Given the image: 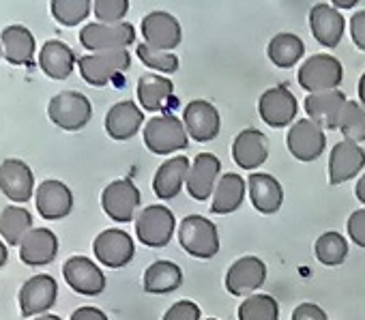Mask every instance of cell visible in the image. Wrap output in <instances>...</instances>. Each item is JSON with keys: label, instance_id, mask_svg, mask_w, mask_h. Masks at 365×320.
<instances>
[{"label": "cell", "instance_id": "cell-1", "mask_svg": "<svg viewBox=\"0 0 365 320\" xmlns=\"http://www.w3.org/2000/svg\"><path fill=\"white\" fill-rule=\"evenodd\" d=\"M144 144L155 155H172L190 144L187 129L174 114H161L144 125Z\"/></svg>", "mask_w": 365, "mask_h": 320}, {"label": "cell", "instance_id": "cell-2", "mask_svg": "<svg viewBox=\"0 0 365 320\" xmlns=\"http://www.w3.org/2000/svg\"><path fill=\"white\" fill-rule=\"evenodd\" d=\"M178 243L194 258H213L220 252V234L211 220L202 215H187L178 226Z\"/></svg>", "mask_w": 365, "mask_h": 320}, {"label": "cell", "instance_id": "cell-3", "mask_svg": "<svg viewBox=\"0 0 365 320\" xmlns=\"http://www.w3.org/2000/svg\"><path fill=\"white\" fill-rule=\"evenodd\" d=\"M48 116L56 127L65 131H80L88 125L93 116V105L86 95L78 91H65L50 99Z\"/></svg>", "mask_w": 365, "mask_h": 320}, {"label": "cell", "instance_id": "cell-4", "mask_svg": "<svg viewBox=\"0 0 365 320\" xmlns=\"http://www.w3.org/2000/svg\"><path fill=\"white\" fill-rule=\"evenodd\" d=\"M341 80H344L341 63L329 54H314L299 69V84L305 91H309V95L337 91Z\"/></svg>", "mask_w": 365, "mask_h": 320}, {"label": "cell", "instance_id": "cell-5", "mask_svg": "<svg viewBox=\"0 0 365 320\" xmlns=\"http://www.w3.org/2000/svg\"><path fill=\"white\" fill-rule=\"evenodd\" d=\"M131 65V54L127 50H110V52H93L78 61L80 76L91 86H106L118 73L127 71Z\"/></svg>", "mask_w": 365, "mask_h": 320}, {"label": "cell", "instance_id": "cell-6", "mask_svg": "<svg viewBox=\"0 0 365 320\" xmlns=\"http://www.w3.org/2000/svg\"><path fill=\"white\" fill-rule=\"evenodd\" d=\"M174 213L163 205H150L135 217V237L146 247H165L174 237Z\"/></svg>", "mask_w": 365, "mask_h": 320}, {"label": "cell", "instance_id": "cell-7", "mask_svg": "<svg viewBox=\"0 0 365 320\" xmlns=\"http://www.w3.org/2000/svg\"><path fill=\"white\" fill-rule=\"evenodd\" d=\"M135 41V29L129 22L118 24H101L91 22L80 31V43L93 52H110V50H127Z\"/></svg>", "mask_w": 365, "mask_h": 320}, {"label": "cell", "instance_id": "cell-8", "mask_svg": "<svg viewBox=\"0 0 365 320\" xmlns=\"http://www.w3.org/2000/svg\"><path fill=\"white\" fill-rule=\"evenodd\" d=\"M286 144L290 155L299 162H314L327 148V135L318 123H314L312 118H301L290 125Z\"/></svg>", "mask_w": 365, "mask_h": 320}, {"label": "cell", "instance_id": "cell-9", "mask_svg": "<svg viewBox=\"0 0 365 320\" xmlns=\"http://www.w3.org/2000/svg\"><path fill=\"white\" fill-rule=\"evenodd\" d=\"M140 190L131 179H118L112 181L103 194H101V207L106 215L118 224H127L135 217V211L140 207Z\"/></svg>", "mask_w": 365, "mask_h": 320}, {"label": "cell", "instance_id": "cell-10", "mask_svg": "<svg viewBox=\"0 0 365 320\" xmlns=\"http://www.w3.org/2000/svg\"><path fill=\"white\" fill-rule=\"evenodd\" d=\"M365 168V150L352 140H341L329 155V185H341Z\"/></svg>", "mask_w": 365, "mask_h": 320}, {"label": "cell", "instance_id": "cell-11", "mask_svg": "<svg viewBox=\"0 0 365 320\" xmlns=\"http://www.w3.org/2000/svg\"><path fill=\"white\" fill-rule=\"evenodd\" d=\"M297 112H299L297 97L286 86H273L264 91L258 99V114L273 129L292 125Z\"/></svg>", "mask_w": 365, "mask_h": 320}, {"label": "cell", "instance_id": "cell-12", "mask_svg": "<svg viewBox=\"0 0 365 320\" xmlns=\"http://www.w3.org/2000/svg\"><path fill=\"white\" fill-rule=\"evenodd\" d=\"M93 252L101 264H106L110 269H120L131 262V258L135 254V245H133V239L125 230L108 228V230L99 232L97 239L93 241Z\"/></svg>", "mask_w": 365, "mask_h": 320}, {"label": "cell", "instance_id": "cell-13", "mask_svg": "<svg viewBox=\"0 0 365 320\" xmlns=\"http://www.w3.org/2000/svg\"><path fill=\"white\" fill-rule=\"evenodd\" d=\"M63 277L71 290L82 296H97L106 290V275L86 256H71L63 267Z\"/></svg>", "mask_w": 365, "mask_h": 320}, {"label": "cell", "instance_id": "cell-14", "mask_svg": "<svg viewBox=\"0 0 365 320\" xmlns=\"http://www.w3.org/2000/svg\"><path fill=\"white\" fill-rule=\"evenodd\" d=\"M142 37L146 46L161 50V52H172L174 48H178L182 39V31H180L178 20L172 14L150 11L142 20Z\"/></svg>", "mask_w": 365, "mask_h": 320}, {"label": "cell", "instance_id": "cell-15", "mask_svg": "<svg viewBox=\"0 0 365 320\" xmlns=\"http://www.w3.org/2000/svg\"><path fill=\"white\" fill-rule=\"evenodd\" d=\"M0 192L14 202H29L35 194V175L22 159H5L0 164Z\"/></svg>", "mask_w": 365, "mask_h": 320}, {"label": "cell", "instance_id": "cell-16", "mask_svg": "<svg viewBox=\"0 0 365 320\" xmlns=\"http://www.w3.org/2000/svg\"><path fill=\"white\" fill-rule=\"evenodd\" d=\"M182 125L187 129V135L196 142H211L217 138L222 129L220 112L213 103L205 99H196L187 103L185 112H182Z\"/></svg>", "mask_w": 365, "mask_h": 320}, {"label": "cell", "instance_id": "cell-17", "mask_svg": "<svg viewBox=\"0 0 365 320\" xmlns=\"http://www.w3.org/2000/svg\"><path fill=\"white\" fill-rule=\"evenodd\" d=\"M58 294V284L52 275L39 273L31 277L22 288H20V309L22 316H41L46 314L54 303Z\"/></svg>", "mask_w": 365, "mask_h": 320}, {"label": "cell", "instance_id": "cell-18", "mask_svg": "<svg viewBox=\"0 0 365 320\" xmlns=\"http://www.w3.org/2000/svg\"><path fill=\"white\" fill-rule=\"evenodd\" d=\"M222 172V162L213 153H198L187 175V192L194 200H209L215 192Z\"/></svg>", "mask_w": 365, "mask_h": 320}, {"label": "cell", "instance_id": "cell-19", "mask_svg": "<svg viewBox=\"0 0 365 320\" xmlns=\"http://www.w3.org/2000/svg\"><path fill=\"white\" fill-rule=\"evenodd\" d=\"M267 279V264L256 256H243L235 260L226 273V290L235 296L258 290Z\"/></svg>", "mask_w": 365, "mask_h": 320}, {"label": "cell", "instance_id": "cell-20", "mask_svg": "<svg viewBox=\"0 0 365 320\" xmlns=\"http://www.w3.org/2000/svg\"><path fill=\"white\" fill-rule=\"evenodd\" d=\"M35 205H37V211H39V215L43 220L56 222V220H63V217H67L71 213L73 194L63 181L48 179L37 187Z\"/></svg>", "mask_w": 365, "mask_h": 320}, {"label": "cell", "instance_id": "cell-21", "mask_svg": "<svg viewBox=\"0 0 365 320\" xmlns=\"http://www.w3.org/2000/svg\"><path fill=\"white\" fill-rule=\"evenodd\" d=\"M232 157L243 170L260 168L269 159V138L260 129H243L232 142Z\"/></svg>", "mask_w": 365, "mask_h": 320}, {"label": "cell", "instance_id": "cell-22", "mask_svg": "<svg viewBox=\"0 0 365 320\" xmlns=\"http://www.w3.org/2000/svg\"><path fill=\"white\" fill-rule=\"evenodd\" d=\"M309 29H312L314 39L320 46L331 50L339 46L344 31H346V20L335 7L320 3V5H314L309 11Z\"/></svg>", "mask_w": 365, "mask_h": 320}, {"label": "cell", "instance_id": "cell-23", "mask_svg": "<svg viewBox=\"0 0 365 320\" xmlns=\"http://www.w3.org/2000/svg\"><path fill=\"white\" fill-rule=\"evenodd\" d=\"M346 95L341 91H327V93H316L305 97V112L307 116L318 123L322 129H337L339 127V116L346 105Z\"/></svg>", "mask_w": 365, "mask_h": 320}, {"label": "cell", "instance_id": "cell-24", "mask_svg": "<svg viewBox=\"0 0 365 320\" xmlns=\"http://www.w3.org/2000/svg\"><path fill=\"white\" fill-rule=\"evenodd\" d=\"M144 125V112L133 101H118L106 114V131L112 140L125 142L133 138Z\"/></svg>", "mask_w": 365, "mask_h": 320}, {"label": "cell", "instance_id": "cell-25", "mask_svg": "<svg viewBox=\"0 0 365 320\" xmlns=\"http://www.w3.org/2000/svg\"><path fill=\"white\" fill-rule=\"evenodd\" d=\"M58 254V239L50 228H33L20 243V258L29 267L50 264Z\"/></svg>", "mask_w": 365, "mask_h": 320}, {"label": "cell", "instance_id": "cell-26", "mask_svg": "<svg viewBox=\"0 0 365 320\" xmlns=\"http://www.w3.org/2000/svg\"><path fill=\"white\" fill-rule=\"evenodd\" d=\"M190 168H192L190 159L182 157V155L163 162L153 177V192L157 194V198L172 200L174 196H178L182 183H187Z\"/></svg>", "mask_w": 365, "mask_h": 320}, {"label": "cell", "instance_id": "cell-27", "mask_svg": "<svg viewBox=\"0 0 365 320\" xmlns=\"http://www.w3.org/2000/svg\"><path fill=\"white\" fill-rule=\"evenodd\" d=\"M247 192L252 198V205L262 215H273L282 209L284 202V190L279 181L264 172H254L247 179Z\"/></svg>", "mask_w": 365, "mask_h": 320}, {"label": "cell", "instance_id": "cell-28", "mask_svg": "<svg viewBox=\"0 0 365 320\" xmlns=\"http://www.w3.org/2000/svg\"><path fill=\"white\" fill-rule=\"evenodd\" d=\"M0 46H3V54L11 65L24 67L33 63L35 56V35L22 26V24H11L0 35Z\"/></svg>", "mask_w": 365, "mask_h": 320}, {"label": "cell", "instance_id": "cell-29", "mask_svg": "<svg viewBox=\"0 0 365 320\" xmlns=\"http://www.w3.org/2000/svg\"><path fill=\"white\" fill-rule=\"evenodd\" d=\"M39 65L43 69V73L52 80H67L76 67V54L73 50L58 41V39H52V41H46L41 52H39Z\"/></svg>", "mask_w": 365, "mask_h": 320}, {"label": "cell", "instance_id": "cell-30", "mask_svg": "<svg viewBox=\"0 0 365 320\" xmlns=\"http://www.w3.org/2000/svg\"><path fill=\"white\" fill-rule=\"evenodd\" d=\"M245 192H247V183L243 181V177L235 172H226L224 177H220L217 187L213 192L211 213L228 215V213L239 211L245 200Z\"/></svg>", "mask_w": 365, "mask_h": 320}, {"label": "cell", "instance_id": "cell-31", "mask_svg": "<svg viewBox=\"0 0 365 320\" xmlns=\"http://www.w3.org/2000/svg\"><path fill=\"white\" fill-rule=\"evenodd\" d=\"M174 84L170 78L159 73H144L138 80V99L140 108L148 112H161L168 108V101L172 99Z\"/></svg>", "mask_w": 365, "mask_h": 320}, {"label": "cell", "instance_id": "cell-32", "mask_svg": "<svg viewBox=\"0 0 365 320\" xmlns=\"http://www.w3.org/2000/svg\"><path fill=\"white\" fill-rule=\"evenodd\" d=\"M182 284V271L170 260H157L144 271V290L150 294L174 292Z\"/></svg>", "mask_w": 365, "mask_h": 320}, {"label": "cell", "instance_id": "cell-33", "mask_svg": "<svg viewBox=\"0 0 365 320\" xmlns=\"http://www.w3.org/2000/svg\"><path fill=\"white\" fill-rule=\"evenodd\" d=\"M267 54H269V61L279 67V69H290L294 67L303 54H305V46L301 41V37L292 35V33H279L275 35L271 41H269V48H267Z\"/></svg>", "mask_w": 365, "mask_h": 320}, {"label": "cell", "instance_id": "cell-34", "mask_svg": "<svg viewBox=\"0 0 365 320\" xmlns=\"http://www.w3.org/2000/svg\"><path fill=\"white\" fill-rule=\"evenodd\" d=\"M33 215L24 207H7L0 213V237L9 245H20L22 239L33 230Z\"/></svg>", "mask_w": 365, "mask_h": 320}, {"label": "cell", "instance_id": "cell-35", "mask_svg": "<svg viewBox=\"0 0 365 320\" xmlns=\"http://www.w3.org/2000/svg\"><path fill=\"white\" fill-rule=\"evenodd\" d=\"M348 256V243L339 232H324L316 241V258L324 267H339Z\"/></svg>", "mask_w": 365, "mask_h": 320}, {"label": "cell", "instance_id": "cell-36", "mask_svg": "<svg viewBox=\"0 0 365 320\" xmlns=\"http://www.w3.org/2000/svg\"><path fill=\"white\" fill-rule=\"evenodd\" d=\"M239 320H279V305L271 294H252L239 305Z\"/></svg>", "mask_w": 365, "mask_h": 320}, {"label": "cell", "instance_id": "cell-37", "mask_svg": "<svg viewBox=\"0 0 365 320\" xmlns=\"http://www.w3.org/2000/svg\"><path fill=\"white\" fill-rule=\"evenodd\" d=\"M93 9L91 0H52L50 11L61 26H78Z\"/></svg>", "mask_w": 365, "mask_h": 320}, {"label": "cell", "instance_id": "cell-38", "mask_svg": "<svg viewBox=\"0 0 365 320\" xmlns=\"http://www.w3.org/2000/svg\"><path fill=\"white\" fill-rule=\"evenodd\" d=\"M344 140L352 142H365V108L356 101H346L341 116H339V127Z\"/></svg>", "mask_w": 365, "mask_h": 320}, {"label": "cell", "instance_id": "cell-39", "mask_svg": "<svg viewBox=\"0 0 365 320\" xmlns=\"http://www.w3.org/2000/svg\"><path fill=\"white\" fill-rule=\"evenodd\" d=\"M135 54L140 56V61L148 69H155L161 73H174L178 69V56H174L172 52H161V50H155L146 43H140L135 48Z\"/></svg>", "mask_w": 365, "mask_h": 320}, {"label": "cell", "instance_id": "cell-40", "mask_svg": "<svg viewBox=\"0 0 365 320\" xmlns=\"http://www.w3.org/2000/svg\"><path fill=\"white\" fill-rule=\"evenodd\" d=\"M93 11L101 24H118L129 11V3L127 0H97L93 3Z\"/></svg>", "mask_w": 365, "mask_h": 320}, {"label": "cell", "instance_id": "cell-41", "mask_svg": "<svg viewBox=\"0 0 365 320\" xmlns=\"http://www.w3.org/2000/svg\"><path fill=\"white\" fill-rule=\"evenodd\" d=\"M202 311L194 301H176L165 314L163 320H200Z\"/></svg>", "mask_w": 365, "mask_h": 320}, {"label": "cell", "instance_id": "cell-42", "mask_svg": "<svg viewBox=\"0 0 365 320\" xmlns=\"http://www.w3.org/2000/svg\"><path fill=\"white\" fill-rule=\"evenodd\" d=\"M346 230H348V237L352 239V243L365 249V211L363 209L361 211H354L348 217Z\"/></svg>", "mask_w": 365, "mask_h": 320}, {"label": "cell", "instance_id": "cell-43", "mask_svg": "<svg viewBox=\"0 0 365 320\" xmlns=\"http://www.w3.org/2000/svg\"><path fill=\"white\" fill-rule=\"evenodd\" d=\"M290 320H329V316L316 303H301L294 307Z\"/></svg>", "mask_w": 365, "mask_h": 320}, {"label": "cell", "instance_id": "cell-44", "mask_svg": "<svg viewBox=\"0 0 365 320\" xmlns=\"http://www.w3.org/2000/svg\"><path fill=\"white\" fill-rule=\"evenodd\" d=\"M350 37H352L354 46L365 52V9L356 11L350 18Z\"/></svg>", "mask_w": 365, "mask_h": 320}, {"label": "cell", "instance_id": "cell-45", "mask_svg": "<svg viewBox=\"0 0 365 320\" xmlns=\"http://www.w3.org/2000/svg\"><path fill=\"white\" fill-rule=\"evenodd\" d=\"M71 320H108V316H106L99 307L84 305V307H78V309L71 314Z\"/></svg>", "mask_w": 365, "mask_h": 320}, {"label": "cell", "instance_id": "cell-46", "mask_svg": "<svg viewBox=\"0 0 365 320\" xmlns=\"http://www.w3.org/2000/svg\"><path fill=\"white\" fill-rule=\"evenodd\" d=\"M354 196H356V200H359L361 205H365V172H363V177H359V181H356Z\"/></svg>", "mask_w": 365, "mask_h": 320}, {"label": "cell", "instance_id": "cell-47", "mask_svg": "<svg viewBox=\"0 0 365 320\" xmlns=\"http://www.w3.org/2000/svg\"><path fill=\"white\" fill-rule=\"evenodd\" d=\"M9 260V252H7V245L0 241V269H3Z\"/></svg>", "mask_w": 365, "mask_h": 320}, {"label": "cell", "instance_id": "cell-48", "mask_svg": "<svg viewBox=\"0 0 365 320\" xmlns=\"http://www.w3.org/2000/svg\"><path fill=\"white\" fill-rule=\"evenodd\" d=\"M333 5L339 7V9H352V7L356 5V0H335Z\"/></svg>", "mask_w": 365, "mask_h": 320}, {"label": "cell", "instance_id": "cell-49", "mask_svg": "<svg viewBox=\"0 0 365 320\" xmlns=\"http://www.w3.org/2000/svg\"><path fill=\"white\" fill-rule=\"evenodd\" d=\"M359 99H361V105L365 108V73L359 80Z\"/></svg>", "mask_w": 365, "mask_h": 320}, {"label": "cell", "instance_id": "cell-50", "mask_svg": "<svg viewBox=\"0 0 365 320\" xmlns=\"http://www.w3.org/2000/svg\"><path fill=\"white\" fill-rule=\"evenodd\" d=\"M33 320H63V318L56 316V314H41V316H37V318H33Z\"/></svg>", "mask_w": 365, "mask_h": 320}, {"label": "cell", "instance_id": "cell-51", "mask_svg": "<svg viewBox=\"0 0 365 320\" xmlns=\"http://www.w3.org/2000/svg\"><path fill=\"white\" fill-rule=\"evenodd\" d=\"M5 54H3V46H0V58H3Z\"/></svg>", "mask_w": 365, "mask_h": 320}, {"label": "cell", "instance_id": "cell-52", "mask_svg": "<svg viewBox=\"0 0 365 320\" xmlns=\"http://www.w3.org/2000/svg\"><path fill=\"white\" fill-rule=\"evenodd\" d=\"M207 320H217V318H207Z\"/></svg>", "mask_w": 365, "mask_h": 320}]
</instances>
